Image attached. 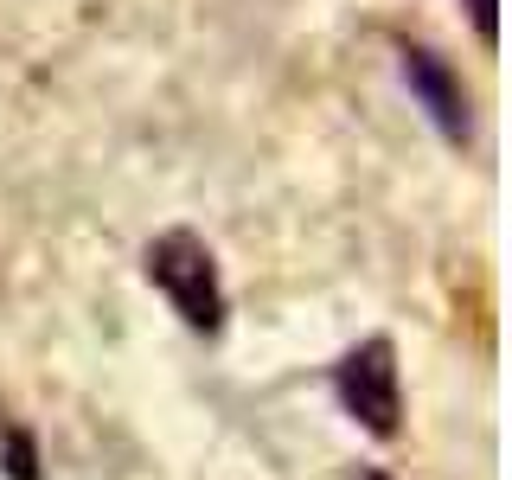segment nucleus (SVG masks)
Wrapping results in <instances>:
<instances>
[{"label": "nucleus", "instance_id": "nucleus-5", "mask_svg": "<svg viewBox=\"0 0 512 480\" xmlns=\"http://www.w3.org/2000/svg\"><path fill=\"white\" fill-rule=\"evenodd\" d=\"M359 480H391V474H359Z\"/></svg>", "mask_w": 512, "mask_h": 480}, {"label": "nucleus", "instance_id": "nucleus-2", "mask_svg": "<svg viewBox=\"0 0 512 480\" xmlns=\"http://www.w3.org/2000/svg\"><path fill=\"white\" fill-rule=\"evenodd\" d=\"M333 391H340L346 416L372 436H397V416H404V391H397V352L391 340H365L352 346L333 372Z\"/></svg>", "mask_w": 512, "mask_h": 480}, {"label": "nucleus", "instance_id": "nucleus-4", "mask_svg": "<svg viewBox=\"0 0 512 480\" xmlns=\"http://www.w3.org/2000/svg\"><path fill=\"white\" fill-rule=\"evenodd\" d=\"M493 7H500V0H468V13H474V32H480V39H500V20H493Z\"/></svg>", "mask_w": 512, "mask_h": 480}, {"label": "nucleus", "instance_id": "nucleus-1", "mask_svg": "<svg viewBox=\"0 0 512 480\" xmlns=\"http://www.w3.org/2000/svg\"><path fill=\"white\" fill-rule=\"evenodd\" d=\"M148 282L173 301V314H180L192 333L224 327V282H218V263H212V250H205V237L160 231L148 244Z\"/></svg>", "mask_w": 512, "mask_h": 480}, {"label": "nucleus", "instance_id": "nucleus-3", "mask_svg": "<svg viewBox=\"0 0 512 480\" xmlns=\"http://www.w3.org/2000/svg\"><path fill=\"white\" fill-rule=\"evenodd\" d=\"M404 84H410V96L429 109V122L442 128L448 141H461L468 135V96H461V84H455V71L429 52V45H404Z\"/></svg>", "mask_w": 512, "mask_h": 480}]
</instances>
